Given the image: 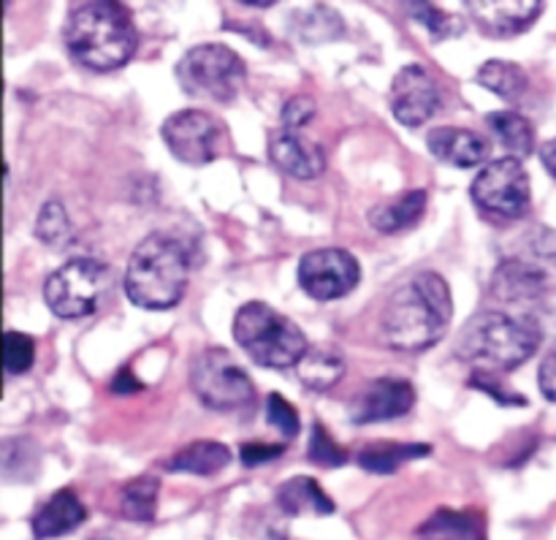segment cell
Here are the masks:
<instances>
[{
    "label": "cell",
    "instance_id": "1",
    "mask_svg": "<svg viewBox=\"0 0 556 540\" xmlns=\"http://www.w3.org/2000/svg\"><path fill=\"white\" fill-rule=\"evenodd\" d=\"M454 318L451 288L438 272H418L402 282L383 307L380 329L386 342L400 351H427L443 340Z\"/></svg>",
    "mask_w": 556,
    "mask_h": 540
},
{
    "label": "cell",
    "instance_id": "2",
    "mask_svg": "<svg viewBox=\"0 0 556 540\" xmlns=\"http://www.w3.org/2000/svg\"><path fill=\"white\" fill-rule=\"evenodd\" d=\"M63 36L71 58L90 71L123 68L139 47L134 16L112 0L76 3L65 20Z\"/></svg>",
    "mask_w": 556,
    "mask_h": 540
},
{
    "label": "cell",
    "instance_id": "3",
    "mask_svg": "<svg viewBox=\"0 0 556 540\" xmlns=\"http://www.w3.org/2000/svg\"><path fill=\"white\" fill-rule=\"evenodd\" d=\"M190 280V253L172 234H150L139 242L125 269V297L144 310L179 304Z\"/></svg>",
    "mask_w": 556,
    "mask_h": 540
},
{
    "label": "cell",
    "instance_id": "4",
    "mask_svg": "<svg viewBox=\"0 0 556 540\" xmlns=\"http://www.w3.org/2000/svg\"><path fill=\"white\" fill-rule=\"evenodd\" d=\"M543 326L532 315L516 318L508 313L476 315L470 324L462 329L456 342V356L465 362L481 364L492 369H516L535 356L543 342Z\"/></svg>",
    "mask_w": 556,
    "mask_h": 540
},
{
    "label": "cell",
    "instance_id": "5",
    "mask_svg": "<svg viewBox=\"0 0 556 540\" xmlns=\"http://www.w3.org/2000/svg\"><path fill=\"white\" fill-rule=\"evenodd\" d=\"M233 340L255 364L269 369L296 367L309 351L304 331L264 302H248L237 310Z\"/></svg>",
    "mask_w": 556,
    "mask_h": 540
},
{
    "label": "cell",
    "instance_id": "6",
    "mask_svg": "<svg viewBox=\"0 0 556 540\" xmlns=\"http://www.w3.org/2000/svg\"><path fill=\"white\" fill-rule=\"evenodd\" d=\"M556 288V231L538 228L525 239L519 253L500 261L492 291L505 302L538 299Z\"/></svg>",
    "mask_w": 556,
    "mask_h": 540
},
{
    "label": "cell",
    "instance_id": "7",
    "mask_svg": "<svg viewBox=\"0 0 556 540\" xmlns=\"http://www.w3.org/2000/svg\"><path fill=\"white\" fill-rule=\"evenodd\" d=\"M179 87L193 98L228 103L248 79V65L226 43H199L174 68Z\"/></svg>",
    "mask_w": 556,
    "mask_h": 540
},
{
    "label": "cell",
    "instance_id": "8",
    "mask_svg": "<svg viewBox=\"0 0 556 540\" xmlns=\"http://www.w3.org/2000/svg\"><path fill=\"white\" fill-rule=\"evenodd\" d=\"M112 288V269L96 259H71L49 275L43 299L58 318H85L101 307Z\"/></svg>",
    "mask_w": 556,
    "mask_h": 540
},
{
    "label": "cell",
    "instance_id": "9",
    "mask_svg": "<svg viewBox=\"0 0 556 540\" xmlns=\"http://www.w3.org/2000/svg\"><path fill=\"white\" fill-rule=\"evenodd\" d=\"M190 386L201 405H206L210 411H242L255 400L250 375L223 348H210L195 359L190 367Z\"/></svg>",
    "mask_w": 556,
    "mask_h": 540
},
{
    "label": "cell",
    "instance_id": "10",
    "mask_svg": "<svg viewBox=\"0 0 556 540\" xmlns=\"http://www.w3.org/2000/svg\"><path fill=\"white\" fill-rule=\"evenodd\" d=\"M470 193L472 201L483 212L516 221V217L527 215V210H530V174H527L521 158H497V161H489L478 172V177L472 179Z\"/></svg>",
    "mask_w": 556,
    "mask_h": 540
},
{
    "label": "cell",
    "instance_id": "11",
    "mask_svg": "<svg viewBox=\"0 0 556 540\" xmlns=\"http://www.w3.org/2000/svg\"><path fill=\"white\" fill-rule=\"evenodd\" d=\"M168 152L188 166H206L220 155L223 125L201 109L174 112L161 128Z\"/></svg>",
    "mask_w": 556,
    "mask_h": 540
},
{
    "label": "cell",
    "instance_id": "12",
    "mask_svg": "<svg viewBox=\"0 0 556 540\" xmlns=\"http://www.w3.org/2000/svg\"><path fill=\"white\" fill-rule=\"evenodd\" d=\"M362 280V266L348 250H313L299 261V286L318 302H334L348 297Z\"/></svg>",
    "mask_w": 556,
    "mask_h": 540
},
{
    "label": "cell",
    "instance_id": "13",
    "mask_svg": "<svg viewBox=\"0 0 556 540\" xmlns=\"http://www.w3.org/2000/svg\"><path fill=\"white\" fill-rule=\"evenodd\" d=\"M440 87L424 65L410 63L391 81V112L407 128H418L440 112Z\"/></svg>",
    "mask_w": 556,
    "mask_h": 540
},
{
    "label": "cell",
    "instance_id": "14",
    "mask_svg": "<svg viewBox=\"0 0 556 540\" xmlns=\"http://www.w3.org/2000/svg\"><path fill=\"white\" fill-rule=\"evenodd\" d=\"M416 405V389L402 378H378L351 402L353 424H378L407 416Z\"/></svg>",
    "mask_w": 556,
    "mask_h": 540
},
{
    "label": "cell",
    "instance_id": "15",
    "mask_svg": "<svg viewBox=\"0 0 556 540\" xmlns=\"http://www.w3.org/2000/svg\"><path fill=\"white\" fill-rule=\"evenodd\" d=\"M467 9L486 36L508 38L525 33L541 16L543 3L541 0H481V3L470 0Z\"/></svg>",
    "mask_w": 556,
    "mask_h": 540
},
{
    "label": "cell",
    "instance_id": "16",
    "mask_svg": "<svg viewBox=\"0 0 556 540\" xmlns=\"http://www.w3.org/2000/svg\"><path fill=\"white\" fill-rule=\"evenodd\" d=\"M269 158L277 168L299 179L318 177L326 168V152L315 141L299 136V130H271Z\"/></svg>",
    "mask_w": 556,
    "mask_h": 540
},
{
    "label": "cell",
    "instance_id": "17",
    "mask_svg": "<svg viewBox=\"0 0 556 540\" xmlns=\"http://www.w3.org/2000/svg\"><path fill=\"white\" fill-rule=\"evenodd\" d=\"M429 152L434 158H440L448 166L459 168H476L481 163H486L489 158V141L481 139L478 134L467 128H456V125H443V128H434L427 136Z\"/></svg>",
    "mask_w": 556,
    "mask_h": 540
},
{
    "label": "cell",
    "instance_id": "18",
    "mask_svg": "<svg viewBox=\"0 0 556 540\" xmlns=\"http://www.w3.org/2000/svg\"><path fill=\"white\" fill-rule=\"evenodd\" d=\"M87 519V508L71 489H60L33 516V532L36 538H60L74 532Z\"/></svg>",
    "mask_w": 556,
    "mask_h": 540
},
{
    "label": "cell",
    "instance_id": "19",
    "mask_svg": "<svg viewBox=\"0 0 556 540\" xmlns=\"http://www.w3.org/2000/svg\"><path fill=\"white\" fill-rule=\"evenodd\" d=\"M277 505L288 516H329L334 514V503L320 489V484L309 476H296L277 489Z\"/></svg>",
    "mask_w": 556,
    "mask_h": 540
},
{
    "label": "cell",
    "instance_id": "20",
    "mask_svg": "<svg viewBox=\"0 0 556 540\" xmlns=\"http://www.w3.org/2000/svg\"><path fill=\"white\" fill-rule=\"evenodd\" d=\"M427 212V193L424 190H405V193L394 196V199L383 201L369 212V223L378 228L380 234H396L405 228L416 226Z\"/></svg>",
    "mask_w": 556,
    "mask_h": 540
},
{
    "label": "cell",
    "instance_id": "21",
    "mask_svg": "<svg viewBox=\"0 0 556 540\" xmlns=\"http://www.w3.org/2000/svg\"><path fill=\"white\" fill-rule=\"evenodd\" d=\"M231 462V451L220 440H193L166 462V470L190 473V476H212Z\"/></svg>",
    "mask_w": 556,
    "mask_h": 540
},
{
    "label": "cell",
    "instance_id": "22",
    "mask_svg": "<svg viewBox=\"0 0 556 540\" xmlns=\"http://www.w3.org/2000/svg\"><path fill=\"white\" fill-rule=\"evenodd\" d=\"M299 380L313 391H329L345 375V359L334 346H315L296 364Z\"/></svg>",
    "mask_w": 556,
    "mask_h": 540
},
{
    "label": "cell",
    "instance_id": "23",
    "mask_svg": "<svg viewBox=\"0 0 556 540\" xmlns=\"http://www.w3.org/2000/svg\"><path fill=\"white\" fill-rule=\"evenodd\" d=\"M429 445L424 443H394V440H378L358 451V465L369 473H394L405 462L427 456Z\"/></svg>",
    "mask_w": 556,
    "mask_h": 540
},
{
    "label": "cell",
    "instance_id": "24",
    "mask_svg": "<svg viewBox=\"0 0 556 540\" xmlns=\"http://www.w3.org/2000/svg\"><path fill=\"white\" fill-rule=\"evenodd\" d=\"M486 123L503 147L514 152V158H525L535 150V128L519 112H492L486 114Z\"/></svg>",
    "mask_w": 556,
    "mask_h": 540
},
{
    "label": "cell",
    "instance_id": "25",
    "mask_svg": "<svg viewBox=\"0 0 556 540\" xmlns=\"http://www.w3.org/2000/svg\"><path fill=\"white\" fill-rule=\"evenodd\" d=\"M478 85L497 92L505 101H521L527 92V74L521 65L508 63V60H489L478 71Z\"/></svg>",
    "mask_w": 556,
    "mask_h": 540
},
{
    "label": "cell",
    "instance_id": "26",
    "mask_svg": "<svg viewBox=\"0 0 556 540\" xmlns=\"http://www.w3.org/2000/svg\"><path fill=\"white\" fill-rule=\"evenodd\" d=\"M342 20L331 5H307L296 11V33L304 41H331L342 36Z\"/></svg>",
    "mask_w": 556,
    "mask_h": 540
},
{
    "label": "cell",
    "instance_id": "27",
    "mask_svg": "<svg viewBox=\"0 0 556 540\" xmlns=\"http://www.w3.org/2000/svg\"><path fill=\"white\" fill-rule=\"evenodd\" d=\"M157 505V478L141 476L134 478L119 492V508L130 522H150Z\"/></svg>",
    "mask_w": 556,
    "mask_h": 540
},
{
    "label": "cell",
    "instance_id": "28",
    "mask_svg": "<svg viewBox=\"0 0 556 540\" xmlns=\"http://www.w3.org/2000/svg\"><path fill=\"white\" fill-rule=\"evenodd\" d=\"M424 540H476L478 519L462 511H438L427 525L421 527Z\"/></svg>",
    "mask_w": 556,
    "mask_h": 540
},
{
    "label": "cell",
    "instance_id": "29",
    "mask_svg": "<svg viewBox=\"0 0 556 540\" xmlns=\"http://www.w3.org/2000/svg\"><path fill=\"white\" fill-rule=\"evenodd\" d=\"M36 234L49 248H63V244H68L74 239V226H71L68 212L63 210L60 201H47L41 206L36 221Z\"/></svg>",
    "mask_w": 556,
    "mask_h": 540
},
{
    "label": "cell",
    "instance_id": "30",
    "mask_svg": "<svg viewBox=\"0 0 556 540\" xmlns=\"http://www.w3.org/2000/svg\"><path fill=\"white\" fill-rule=\"evenodd\" d=\"M36 362V342L22 331H5L3 337V364L5 375H22Z\"/></svg>",
    "mask_w": 556,
    "mask_h": 540
},
{
    "label": "cell",
    "instance_id": "31",
    "mask_svg": "<svg viewBox=\"0 0 556 540\" xmlns=\"http://www.w3.org/2000/svg\"><path fill=\"white\" fill-rule=\"evenodd\" d=\"M407 9H410V14L416 16L418 22H424V25H427V30L432 33L434 41H440V38L462 36V33H465V25H462L459 16L445 14V11H440L438 5H432V3H410V5H407Z\"/></svg>",
    "mask_w": 556,
    "mask_h": 540
},
{
    "label": "cell",
    "instance_id": "32",
    "mask_svg": "<svg viewBox=\"0 0 556 540\" xmlns=\"http://www.w3.org/2000/svg\"><path fill=\"white\" fill-rule=\"evenodd\" d=\"M307 460L320 467H340L348 462V454L334 443L329 429L324 424H313V435H309V449Z\"/></svg>",
    "mask_w": 556,
    "mask_h": 540
},
{
    "label": "cell",
    "instance_id": "33",
    "mask_svg": "<svg viewBox=\"0 0 556 540\" xmlns=\"http://www.w3.org/2000/svg\"><path fill=\"white\" fill-rule=\"evenodd\" d=\"M266 422H269L286 440H293L299 435V429H302L296 407L280 394H269V400H266Z\"/></svg>",
    "mask_w": 556,
    "mask_h": 540
},
{
    "label": "cell",
    "instance_id": "34",
    "mask_svg": "<svg viewBox=\"0 0 556 540\" xmlns=\"http://www.w3.org/2000/svg\"><path fill=\"white\" fill-rule=\"evenodd\" d=\"M315 114V103L313 98L307 96H293L291 101L282 106V123H286L288 130H296L302 128L304 123H309Z\"/></svg>",
    "mask_w": 556,
    "mask_h": 540
},
{
    "label": "cell",
    "instance_id": "35",
    "mask_svg": "<svg viewBox=\"0 0 556 540\" xmlns=\"http://www.w3.org/2000/svg\"><path fill=\"white\" fill-rule=\"evenodd\" d=\"M470 384L476 386V389H481V391H486V394H492L494 400H497V402H503V405H521V407L527 405V400H525V397H519V394H510V391H505L503 386H500V389H497V378H494L492 373H486V369H478V373L472 375V380H470Z\"/></svg>",
    "mask_w": 556,
    "mask_h": 540
},
{
    "label": "cell",
    "instance_id": "36",
    "mask_svg": "<svg viewBox=\"0 0 556 540\" xmlns=\"http://www.w3.org/2000/svg\"><path fill=\"white\" fill-rule=\"evenodd\" d=\"M288 443H277V445H269V443H244L242 445V462L248 467H258V465H266V462L277 460V456L286 454Z\"/></svg>",
    "mask_w": 556,
    "mask_h": 540
},
{
    "label": "cell",
    "instance_id": "37",
    "mask_svg": "<svg viewBox=\"0 0 556 540\" xmlns=\"http://www.w3.org/2000/svg\"><path fill=\"white\" fill-rule=\"evenodd\" d=\"M538 386H541L546 400L556 402V351L548 353L541 362V369H538Z\"/></svg>",
    "mask_w": 556,
    "mask_h": 540
},
{
    "label": "cell",
    "instance_id": "38",
    "mask_svg": "<svg viewBox=\"0 0 556 540\" xmlns=\"http://www.w3.org/2000/svg\"><path fill=\"white\" fill-rule=\"evenodd\" d=\"M139 389V380H136V375L130 373V369H123V373H117V378L112 380V391H117V394H130V391Z\"/></svg>",
    "mask_w": 556,
    "mask_h": 540
},
{
    "label": "cell",
    "instance_id": "39",
    "mask_svg": "<svg viewBox=\"0 0 556 540\" xmlns=\"http://www.w3.org/2000/svg\"><path fill=\"white\" fill-rule=\"evenodd\" d=\"M541 161L543 166H546V172L556 179V139L546 141V145L541 147Z\"/></svg>",
    "mask_w": 556,
    "mask_h": 540
},
{
    "label": "cell",
    "instance_id": "40",
    "mask_svg": "<svg viewBox=\"0 0 556 540\" xmlns=\"http://www.w3.org/2000/svg\"><path fill=\"white\" fill-rule=\"evenodd\" d=\"M266 540H291L288 536H282V532H269V538Z\"/></svg>",
    "mask_w": 556,
    "mask_h": 540
}]
</instances>
